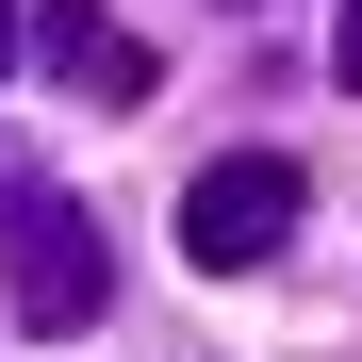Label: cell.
Returning a JSON list of instances; mask_svg holds the SVG:
<instances>
[{
    "label": "cell",
    "mask_w": 362,
    "mask_h": 362,
    "mask_svg": "<svg viewBox=\"0 0 362 362\" xmlns=\"http://www.w3.org/2000/svg\"><path fill=\"white\" fill-rule=\"evenodd\" d=\"M33 49H49V83H66L83 115H148V99H165L148 33L115 17V0H49V17H33Z\"/></svg>",
    "instance_id": "obj_3"
},
{
    "label": "cell",
    "mask_w": 362,
    "mask_h": 362,
    "mask_svg": "<svg viewBox=\"0 0 362 362\" xmlns=\"http://www.w3.org/2000/svg\"><path fill=\"white\" fill-rule=\"evenodd\" d=\"M0 66H17V0H0Z\"/></svg>",
    "instance_id": "obj_5"
},
{
    "label": "cell",
    "mask_w": 362,
    "mask_h": 362,
    "mask_svg": "<svg viewBox=\"0 0 362 362\" xmlns=\"http://www.w3.org/2000/svg\"><path fill=\"white\" fill-rule=\"evenodd\" d=\"M230 17H264V0H230Z\"/></svg>",
    "instance_id": "obj_6"
},
{
    "label": "cell",
    "mask_w": 362,
    "mask_h": 362,
    "mask_svg": "<svg viewBox=\"0 0 362 362\" xmlns=\"http://www.w3.org/2000/svg\"><path fill=\"white\" fill-rule=\"evenodd\" d=\"M296 214H313V165H296V148H230V165L181 181V264H198V280H264L296 247Z\"/></svg>",
    "instance_id": "obj_2"
},
{
    "label": "cell",
    "mask_w": 362,
    "mask_h": 362,
    "mask_svg": "<svg viewBox=\"0 0 362 362\" xmlns=\"http://www.w3.org/2000/svg\"><path fill=\"white\" fill-rule=\"evenodd\" d=\"M0 296H17V329H99L115 313V230L66 181H0Z\"/></svg>",
    "instance_id": "obj_1"
},
{
    "label": "cell",
    "mask_w": 362,
    "mask_h": 362,
    "mask_svg": "<svg viewBox=\"0 0 362 362\" xmlns=\"http://www.w3.org/2000/svg\"><path fill=\"white\" fill-rule=\"evenodd\" d=\"M329 83H346V99H362V0H346V33H329Z\"/></svg>",
    "instance_id": "obj_4"
}]
</instances>
